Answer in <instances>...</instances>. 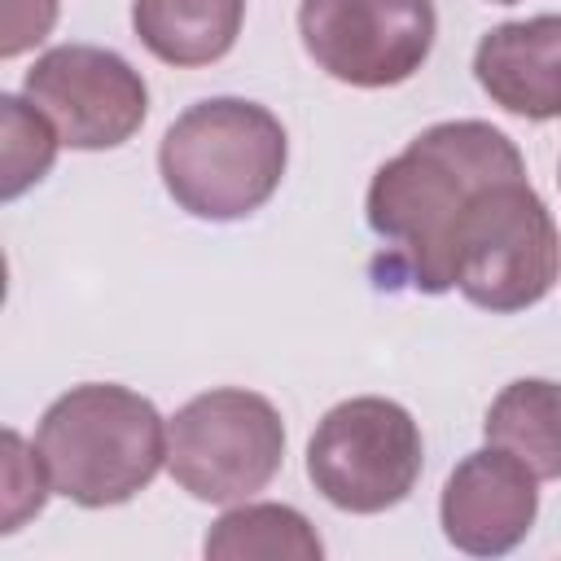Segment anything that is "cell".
<instances>
[{
	"label": "cell",
	"mask_w": 561,
	"mask_h": 561,
	"mask_svg": "<svg viewBox=\"0 0 561 561\" xmlns=\"http://www.w3.org/2000/svg\"><path fill=\"white\" fill-rule=\"evenodd\" d=\"M504 175H526V162L517 145L482 118L434 123L412 136L408 149L386 158L364 197L368 228L390 250L386 276H399L421 294H447L456 219L482 184Z\"/></svg>",
	"instance_id": "obj_1"
},
{
	"label": "cell",
	"mask_w": 561,
	"mask_h": 561,
	"mask_svg": "<svg viewBox=\"0 0 561 561\" xmlns=\"http://www.w3.org/2000/svg\"><path fill=\"white\" fill-rule=\"evenodd\" d=\"M35 451L57 495L79 508H114L167 465V421L127 386L83 381L44 408Z\"/></svg>",
	"instance_id": "obj_2"
},
{
	"label": "cell",
	"mask_w": 561,
	"mask_h": 561,
	"mask_svg": "<svg viewBox=\"0 0 561 561\" xmlns=\"http://www.w3.org/2000/svg\"><path fill=\"white\" fill-rule=\"evenodd\" d=\"M289 140L280 118L245 96L188 105L158 145L167 193L193 219L228 224L254 215L285 180Z\"/></svg>",
	"instance_id": "obj_3"
},
{
	"label": "cell",
	"mask_w": 561,
	"mask_h": 561,
	"mask_svg": "<svg viewBox=\"0 0 561 561\" xmlns=\"http://www.w3.org/2000/svg\"><path fill=\"white\" fill-rule=\"evenodd\" d=\"M561 276V232L526 175L482 184L451 232V289L508 316L548 298Z\"/></svg>",
	"instance_id": "obj_4"
},
{
	"label": "cell",
	"mask_w": 561,
	"mask_h": 561,
	"mask_svg": "<svg viewBox=\"0 0 561 561\" xmlns=\"http://www.w3.org/2000/svg\"><path fill=\"white\" fill-rule=\"evenodd\" d=\"M285 460V421L272 399L219 386L193 394L167 421V469L202 504H241Z\"/></svg>",
	"instance_id": "obj_5"
},
{
	"label": "cell",
	"mask_w": 561,
	"mask_h": 561,
	"mask_svg": "<svg viewBox=\"0 0 561 561\" xmlns=\"http://www.w3.org/2000/svg\"><path fill=\"white\" fill-rule=\"evenodd\" d=\"M425 465L421 425L381 394L342 399L307 438V478L342 513H386L416 486Z\"/></svg>",
	"instance_id": "obj_6"
},
{
	"label": "cell",
	"mask_w": 561,
	"mask_h": 561,
	"mask_svg": "<svg viewBox=\"0 0 561 561\" xmlns=\"http://www.w3.org/2000/svg\"><path fill=\"white\" fill-rule=\"evenodd\" d=\"M298 35L316 70L351 88H394L434 48V0H298Z\"/></svg>",
	"instance_id": "obj_7"
},
{
	"label": "cell",
	"mask_w": 561,
	"mask_h": 561,
	"mask_svg": "<svg viewBox=\"0 0 561 561\" xmlns=\"http://www.w3.org/2000/svg\"><path fill=\"white\" fill-rule=\"evenodd\" d=\"M26 101L57 127L70 149H118L149 114V88L140 70L96 44H57L35 57L22 79Z\"/></svg>",
	"instance_id": "obj_8"
},
{
	"label": "cell",
	"mask_w": 561,
	"mask_h": 561,
	"mask_svg": "<svg viewBox=\"0 0 561 561\" xmlns=\"http://www.w3.org/2000/svg\"><path fill=\"white\" fill-rule=\"evenodd\" d=\"M539 513V478L504 447L469 451L443 482L438 522L451 548L469 557L513 552Z\"/></svg>",
	"instance_id": "obj_9"
},
{
	"label": "cell",
	"mask_w": 561,
	"mask_h": 561,
	"mask_svg": "<svg viewBox=\"0 0 561 561\" xmlns=\"http://www.w3.org/2000/svg\"><path fill=\"white\" fill-rule=\"evenodd\" d=\"M473 79L504 114L561 118V13L491 26L473 48Z\"/></svg>",
	"instance_id": "obj_10"
},
{
	"label": "cell",
	"mask_w": 561,
	"mask_h": 561,
	"mask_svg": "<svg viewBox=\"0 0 561 561\" xmlns=\"http://www.w3.org/2000/svg\"><path fill=\"white\" fill-rule=\"evenodd\" d=\"M245 0H131L136 39L167 66L193 70L232 53Z\"/></svg>",
	"instance_id": "obj_11"
},
{
	"label": "cell",
	"mask_w": 561,
	"mask_h": 561,
	"mask_svg": "<svg viewBox=\"0 0 561 561\" xmlns=\"http://www.w3.org/2000/svg\"><path fill=\"white\" fill-rule=\"evenodd\" d=\"M491 447L513 451L539 482L561 478V381L517 377L508 381L482 421Z\"/></svg>",
	"instance_id": "obj_12"
},
{
	"label": "cell",
	"mask_w": 561,
	"mask_h": 561,
	"mask_svg": "<svg viewBox=\"0 0 561 561\" xmlns=\"http://www.w3.org/2000/svg\"><path fill=\"white\" fill-rule=\"evenodd\" d=\"M202 552L215 561H320L324 543L298 508L241 500L206 530Z\"/></svg>",
	"instance_id": "obj_13"
},
{
	"label": "cell",
	"mask_w": 561,
	"mask_h": 561,
	"mask_svg": "<svg viewBox=\"0 0 561 561\" xmlns=\"http://www.w3.org/2000/svg\"><path fill=\"white\" fill-rule=\"evenodd\" d=\"M0 123H4V180H0V197L13 202L31 184H39L48 175L61 136L26 96H13V92L0 96Z\"/></svg>",
	"instance_id": "obj_14"
},
{
	"label": "cell",
	"mask_w": 561,
	"mask_h": 561,
	"mask_svg": "<svg viewBox=\"0 0 561 561\" xmlns=\"http://www.w3.org/2000/svg\"><path fill=\"white\" fill-rule=\"evenodd\" d=\"M53 482H48V469L35 456H26V443L22 434L4 430V530H18L26 517H35L48 500Z\"/></svg>",
	"instance_id": "obj_15"
},
{
	"label": "cell",
	"mask_w": 561,
	"mask_h": 561,
	"mask_svg": "<svg viewBox=\"0 0 561 561\" xmlns=\"http://www.w3.org/2000/svg\"><path fill=\"white\" fill-rule=\"evenodd\" d=\"M57 22V0H4L0 9V57L13 61L26 48L44 44Z\"/></svg>",
	"instance_id": "obj_16"
},
{
	"label": "cell",
	"mask_w": 561,
	"mask_h": 561,
	"mask_svg": "<svg viewBox=\"0 0 561 561\" xmlns=\"http://www.w3.org/2000/svg\"><path fill=\"white\" fill-rule=\"evenodd\" d=\"M491 4H517V0H491Z\"/></svg>",
	"instance_id": "obj_17"
}]
</instances>
